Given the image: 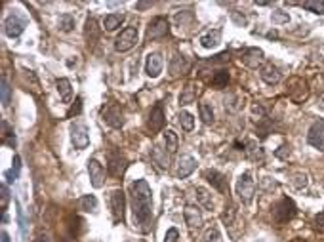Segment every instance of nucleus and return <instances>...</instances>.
Returning <instances> with one entry per match:
<instances>
[{
	"mask_svg": "<svg viewBox=\"0 0 324 242\" xmlns=\"http://www.w3.org/2000/svg\"><path fill=\"white\" fill-rule=\"evenodd\" d=\"M130 193H132L134 229L145 235L153 227V191L145 179H136L130 187Z\"/></svg>",
	"mask_w": 324,
	"mask_h": 242,
	"instance_id": "f257e3e1",
	"label": "nucleus"
},
{
	"mask_svg": "<svg viewBox=\"0 0 324 242\" xmlns=\"http://www.w3.org/2000/svg\"><path fill=\"white\" fill-rule=\"evenodd\" d=\"M271 216H273V221L275 223H286V221H290L294 216H296V204H294V200L288 199V197H282L279 202H275L273 204V208H271Z\"/></svg>",
	"mask_w": 324,
	"mask_h": 242,
	"instance_id": "f03ea898",
	"label": "nucleus"
},
{
	"mask_svg": "<svg viewBox=\"0 0 324 242\" xmlns=\"http://www.w3.org/2000/svg\"><path fill=\"white\" fill-rule=\"evenodd\" d=\"M254 193H256V183L252 179L250 172H244L240 178L237 179V195L238 199L242 200V204H250L254 199Z\"/></svg>",
	"mask_w": 324,
	"mask_h": 242,
	"instance_id": "7ed1b4c3",
	"label": "nucleus"
},
{
	"mask_svg": "<svg viewBox=\"0 0 324 242\" xmlns=\"http://www.w3.org/2000/svg\"><path fill=\"white\" fill-rule=\"evenodd\" d=\"M103 120L107 122L111 128H122L124 126V111L119 103H109L107 107L101 109Z\"/></svg>",
	"mask_w": 324,
	"mask_h": 242,
	"instance_id": "20e7f679",
	"label": "nucleus"
},
{
	"mask_svg": "<svg viewBox=\"0 0 324 242\" xmlns=\"http://www.w3.org/2000/svg\"><path fill=\"white\" fill-rule=\"evenodd\" d=\"M138 44V29L136 27H126L124 31H120V34L115 40V50L117 52H128Z\"/></svg>",
	"mask_w": 324,
	"mask_h": 242,
	"instance_id": "39448f33",
	"label": "nucleus"
},
{
	"mask_svg": "<svg viewBox=\"0 0 324 242\" xmlns=\"http://www.w3.org/2000/svg\"><path fill=\"white\" fill-rule=\"evenodd\" d=\"M107 164H109V172H111V176H115V178L122 176L124 170L128 168V160H126V157L120 153L119 149H111V151H109Z\"/></svg>",
	"mask_w": 324,
	"mask_h": 242,
	"instance_id": "423d86ee",
	"label": "nucleus"
},
{
	"mask_svg": "<svg viewBox=\"0 0 324 242\" xmlns=\"http://www.w3.org/2000/svg\"><path fill=\"white\" fill-rule=\"evenodd\" d=\"M170 32V23L166 17H155L149 27H147V32H145V38L147 40H159V38H164L168 36Z\"/></svg>",
	"mask_w": 324,
	"mask_h": 242,
	"instance_id": "0eeeda50",
	"label": "nucleus"
},
{
	"mask_svg": "<svg viewBox=\"0 0 324 242\" xmlns=\"http://www.w3.org/2000/svg\"><path fill=\"white\" fill-rule=\"evenodd\" d=\"M109 202H111L113 221H115V223H122V221H124V204H126L122 189L111 191V195H109Z\"/></svg>",
	"mask_w": 324,
	"mask_h": 242,
	"instance_id": "6e6552de",
	"label": "nucleus"
},
{
	"mask_svg": "<svg viewBox=\"0 0 324 242\" xmlns=\"http://www.w3.org/2000/svg\"><path fill=\"white\" fill-rule=\"evenodd\" d=\"M71 141L78 151H82L90 145V134H88V128L84 122H75L71 126Z\"/></svg>",
	"mask_w": 324,
	"mask_h": 242,
	"instance_id": "1a4fd4ad",
	"label": "nucleus"
},
{
	"mask_svg": "<svg viewBox=\"0 0 324 242\" xmlns=\"http://www.w3.org/2000/svg\"><path fill=\"white\" fill-rule=\"evenodd\" d=\"M27 27V21L23 19L19 13H10L6 19H4V32L10 36V38H17Z\"/></svg>",
	"mask_w": 324,
	"mask_h": 242,
	"instance_id": "9d476101",
	"label": "nucleus"
},
{
	"mask_svg": "<svg viewBox=\"0 0 324 242\" xmlns=\"http://www.w3.org/2000/svg\"><path fill=\"white\" fill-rule=\"evenodd\" d=\"M166 124V116H164V109H162V103H157V105L151 109L149 113V120H147V128H149V134L155 136L159 134L162 128Z\"/></svg>",
	"mask_w": 324,
	"mask_h": 242,
	"instance_id": "9b49d317",
	"label": "nucleus"
},
{
	"mask_svg": "<svg viewBox=\"0 0 324 242\" xmlns=\"http://www.w3.org/2000/svg\"><path fill=\"white\" fill-rule=\"evenodd\" d=\"M307 141L309 145L324 153V118H319L317 122H313V126L309 128V134H307Z\"/></svg>",
	"mask_w": 324,
	"mask_h": 242,
	"instance_id": "f8f14e48",
	"label": "nucleus"
},
{
	"mask_svg": "<svg viewBox=\"0 0 324 242\" xmlns=\"http://www.w3.org/2000/svg\"><path fill=\"white\" fill-rule=\"evenodd\" d=\"M88 174H90V181H92V185L96 189L103 187V183H105V168H103V164L97 158H90L88 160Z\"/></svg>",
	"mask_w": 324,
	"mask_h": 242,
	"instance_id": "ddd939ff",
	"label": "nucleus"
},
{
	"mask_svg": "<svg viewBox=\"0 0 324 242\" xmlns=\"http://www.w3.org/2000/svg\"><path fill=\"white\" fill-rule=\"evenodd\" d=\"M204 178L206 181L217 189L221 195H229V183H227V178L221 174V172H217V170H206L204 172Z\"/></svg>",
	"mask_w": 324,
	"mask_h": 242,
	"instance_id": "4468645a",
	"label": "nucleus"
},
{
	"mask_svg": "<svg viewBox=\"0 0 324 242\" xmlns=\"http://www.w3.org/2000/svg\"><path fill=\"white\" fill-rule=\"evenodd\" d=\"M242 63L250 67V69H258L259 65L265 61V53L263 50H259V48H246L244 52H242Z\"/></svg>",
	"mask_w": 324,
	"mask_h": 242,
	"instance_id": "2eb2a0df",
	"label": "nucleus"
},
{
	"mask_svg": "<svg viewBox=\"0 0 324 242\" xmlns=\"http://www.w3.org/2000/svg\"><path fill=\"white\" fill-rule=\"evenodd\" d=\"M183 216H185V223H187L191 229H200L202 223H204L200 208H198V206H193V204H187V206H185Z\"/></svg>",
	"mask_w": 324,
	"mask_h": 242,
	"instance_id": "dca6fc26",
	"label": "nucleus"
},
{
	"mask_svg": "<svg viewBox=\"0 0 324 242\" xmlns=\"http://www.w3.org/2000/svg\"><path fill=\"white\" fill-rule=\"evenodd\" d=\"M145 73L149 78H157V76H161L162 73V57L161 53H149L147 55V61H145Z\"/></svg>",
	"mask_w": 324,
	"mask_h": 242,
	"instance_id": "f3484780",
	"label": "nucleus"
},
{
	"mask_svg": "<svg viewBox=\"0 0 324 242\" xmlns=\"http://www.w3.org/2000/svg\"><path fill=\"white\" fill-rule=\"evenodd\" d=\"M259 76H261L263 82L273 86L281 80V71H279V67H275L273 63H265L261 67V71H259Z\"/></svg>",
	"mask_w": 324,
	"mask_h": 242,
	"instance_id": "a211bd4d",
	"label": "nucleus"
},
{
	"mask_svg": "<svg viewBox=\"0 0 324 242\" xmlns=\"http://www.w3.org/2000/svg\"><path fill=\"white\" fill-rule=\"evenodd\" d=\"M196 168V160L191 155H183L179 158V164H177V178L185 179L187 176H191Z\"/></svg>",
	"mask_w": 324,
	"mask_h": 242,
	"instance_id": "6ab92c4d",
	"label": "nucleus"
},
{
	"mask_svg": "<svg viewBox=\"0 0 324 242\" xmlns=\"http://www.w3.org/2000/svg\"><path fill=\"white\" fill-rule=\"evenodd\" d=\"M237 147H242L240 151H244V155L254 160V162H263V151L256 145V141H244V143H237Z\"/></svg>",
	"mask_w": 324,
	"mask_h": 242,
	"instance_id": "aec40b11",
	"label": "nucleus"
},
{
	"mask_svg": "<svg viewBox=\"0 0 324 242\" xmlns=\"http://www.w3.org/2000/svg\"><path fill=\"white\" fill-rule=\"evenodd\" d=\"M189 61L185 59L183 55H179V53H175L172 57V61H170V74L172 76H179V74H185L189 71Z\"/></svg>",
	"mask_w": 324,
	"mask_h": 242,
	"instance_id": "412c9836",
	"label": "nucleus"
},
{
	"mask_svg": "<svg viewBox=\"0 0 324 242\" xmlns=\"http://www.w3.org/2000/svg\"><path fill=\"white\" fill-rule=\"evenodd\" d=\"M221 42V29L217 27V29H212V31H208L206 34L200 36V46L206 48V50H210V48H216L219 46Z\"/></svg>",
	"mask_w": 324,
	"mask_h": 242,
	"instance_id": "4be33fe9",
	"label": "nucleus"
},
{
	"mask_svg": "<svg viewBox=\"0 0 324 242\" xmlns=\"http://www.w3.org/2000/svg\"><path fill=\"white\" fill-rule=\"evenodd\" d=\"M55 86H57V92H59V95H61L63 103H69L71 97H73V86H71V82H69L67 78H57Z\"/></svg>",
	"mask_w": 324,
	"mask_h": 242,
	"instance_id": "5701e85b",
	"label": "nucleus"
},
{
	"mask_svg": "<svg viewBox=\"0 0 324 242\" xmlns=\"http://www.w3.org/2000/svg\"><path fill=\"white\" fill-rule=\"evenodd\" d=\"M122 23H124V15L122 13H109L103 19V29L105 31H117Z\"/></svg>",
	"mask_w": 324,
	"mask_h": 242,
	"instance_id": "b1692460",
	"label": "nucleus"
},
{
	"mask_svg": "<svg viewBox=\"0 0 324 242\" xmlns=\"http://www.w3.org/2000/svg\"><path fill=\"white\" fill-rule=\"evenodd\" d=\"M76 206H78V210L96 212L97 210V199L94 197V195H84L82 199H78Z\"/></svg>",
	"mask_w": 324,
	"mask_h": 242,
	"instance_id": "393cba45",
	"label": "nucleus"
},
{
	"mask_svg": "<svg viewBox=\"0 0 324 242\" xmlns=\"http://www.w3.org/2000/svg\"><path fill=\"white\" fill-rule=\"evenodd\" d=\"M164 143H166V149L170 155H175V151L179 147V139H177V134L172 132V130H166L164 134Z\"/></svg>",
	"mask_w": 324,
	"mask_h": 242,
	"instance_id": "a878e982",
	"label": "nucleus"
},
{
	"mask_svg": "<svg viewBox=\"0 0 324 242\" xmlns=\"http://www.w3.org/2000/svg\"><path fill=\"white\" fill-rule=\"evenodd\" d=\"M57 27H59V31L71 32L73 29H75V17H73L71 13H63V15H59V19H57Z\"/></svg>",
	"mask_w": 324,
	"mask_h": 242,
	"instance_id": "bb28decb",
	"label": "nucleus"
},
{
	"mask_svg": "<svg viewBox=\"0 0 324 242\" xmlns=\"http://www.w3.org/2000/svg\"><path fill=\"white\" fill-rule=\"evenodd\" d=\"M19 170H21V158L19 157H13V166H11L6 174H4V178H6V181H10V183H13L15 179L19 178Z\"/></svg>",
	"mask_w": 324,
	"mask_h": 242,
	"instance_id": "cd10ccee",
	"label": "nucleus"
},
{
	"mask_svg": "<svg viewBox=\"0 0 324 242\" xmlns=\"http://www.w3.org/2000/svg\"><path fill=\"white\" fill-rule=\"evenodd\" d=\"M86 40L88 44H94L97 40V21L94 17L86 19Z\"/></svg>",
	"mask_w": 324,
	"mask_h": 242,
	"instance_id": "c85d7f7f",
	"label": "nucleus"
},
{
	"mask_svg": "<svg viewBox=\"0 0 324 242\" xmlns=\"http://www.w3.org/2000/svg\"><path fill=\"white\" fill-rule=\"evenodd\" d=\"M194 99H196V90H194V86H185V90L181 92L179 95V105H189V103H193Z\"/></svg>",
	"mask_w": 324,
	"mask_h": 242,
	"instance_id": "c756f323",
	"label": "nucleus"
},
{
	"mask_svg": "<svg viewBox=\"0 0 324 242\" xmlns=\"http://www.w3.org/2000/svg\"><path fill=\"white\" fill-rule=\"evenodd\" d=\"M302 6L305 10H311L313 13L324 15V0H305L302 2Z\"/></svg>",
	"mask_w": 324,
	"mask_h": 242,
	"instance_id": "7c9ffc66",
	"label": "nucleus"
},
{
	"mask_svg": "<svg viewBox=\"0 0 324 242\" xmlns=\"http://www.w3.org/2000/svg\"><path fill=\"white\" fill-rule=\"evenodd\" d=\"M2 141L6 145H10V147H15V136H13V132L10 130V124L6 120H2Z\"/></svg>",
	"mask_w": 324,
	"mask_h": 242,
	"instance_id": "2f4dec72",
	"label": "nucleus"
},
{
	"mask_svg": "<svg viewBox=\"0 0 324 242\" xmlns=\"http://www.w3.org/2000/svg\"><path fill=\"white\" fill-rule=\"evenodd\" d=\"M196 197H198V200L202 202L204 208L214 210V200L210 199V195H208V191H206L204 187H196Z\"/></svg>",
	"mask_w": 324,
	"mask_h": 242,
	"instance_id": "473e14b6",
	"label": "nucleus"
},
{
	"mask_svg": "<svg viewBox=\"0 0 324 242\" xmlns=\"http://www.w3.org/2000/svg\"><path fill=\"white\" fill-rule=\"evenodd\" d=\"M229 84V73L227 71H217L212 78V86L214 88H225Z\"/></svg>",
	"mask_w": 324,
	"mask_h": 242,
	"instance_id": "72a5a7b5",
	"label": "nucleus"
},
{
	"mask_svg": "<svg viewBox=\"0 0 324 242\" xmlns=\"http://www.w3.org/2000/svg\"><path fill=\"white\" fill-rule=\"evenodd\" d=\"M177 118H179V124H181V128H183V130H187V132H191V130H193L194 118H193V115H191V113H187V111H181Z\"/></svg>",
	"mask_w": 324,
	"mask_h": 242,
	"instance_id": "f704fd0d",
	"label": "nucleus"
},
{
	"mask_svg": "<svg viewBox=\"0 0 324 242\" xmlns=\"http://www.w3.org/2000/svg\"><path fill=\"white\" fill-rule=\"evenodd\" d=\"M198 109H200V118H202V122H204V124H212V122H214V111H212V107L208 105V103H200Z\"/></svg>",
	"mask_w": 324,
	"mask_h": 242,
	"instance_id": "c9c22d12",
	"label": "nucleus"
},
{
	"mask_svg": "<svg viewBox=\"0 0 324 242\" xmlns=\"http://www.w3.org/2000/svg\"><path fill=\"white\" fill-rule=\"evenodd\" d=\"M235 216H237V208L229 202L225 206V212H223V216H221V220L225 221V225H233V221H235Z\"/></svg>",
	"mask_w": 324,
	"mask_h": 242,
	"instance_id": "e433bc0d",
	"label": "nucleus"
},
{
	"mask_svg": "<svg viewBox=\"0 0 324 242\" xmlns=\"http://www.w3.org/2000/svg\"><path fill=\"white\" fill-rule=\"evenodd\" d=\"M271 19H273V23H277V25H284V23L290 21V15L282 10H275L271 13Z\"/></svg>",
	"mask_w": 324,
	"mask_h": 242,
	"instance_id": "4c0bfd02",
	"label": "nucleus"
},
{
	"mask_svg": "<svg viewBox=\"0 0 324 242\" xmlns=\"http://www.w3.org/2000/svg\"><path fill=\"white\" fill-rule=\"evenodd\" d=\"M204 242H223L219 229H217V227H212V229L204 235Z\"/></svg>",
	"mask_w": 324,
	"mask_h": 242,
	"instance_id": "58836bf2",
	"label": "nucleus"
},
{
	"mask_svg": "<svg viewBox=\"0 0 324 242\" xmlns=\"http://www.w3.org/2000/svg\"><path fill=\"white\" fill-rule=\"evenodd\" d=\"M10 103V84L6 80V76H2V105Z\"/></svg>",
	"mask_w": 324,
	"mask_h": 242,
	"instance_id": "ea45409f",
	"label": "nucleus"
},
{
	"mask_svg": "<svg viewBox=\"0 0 324 242\" xmlns=\"http://www.w3.org/2000/svg\"><path fill=\"white\" fill-rule=\"evenodd\" d=\"M80 111H82V97H76L75 103L69 107V111H67V116L71 118V116H75V115H80Z\"/></svg>",
	"mask_w": 324,
	"mask_h": 242,
	"instance_id": "a19ab883",
	"label": "nucleus"
},
{
	"mask_svg": "<svg viewBox=\"0 0 324 242\" xmlns=\"http://www.w3.org/2000/svg\"><path fill=\"white\" fill-rule=\"evenodd\" d=\"M0 193H2V195H0V208H2V212H6V206H8V199H10V197H8V195H10V193H8V187H6V185H2V187H0Z\"/></svg>",
	"mask_w": 324,
	"mask_h": 242,
	"instance_id": "79ce46f5",
	"label": "nucleus"
},
{
	"mask_svg": "<svg viewBox=\"0 0 324 242\" xmlns=\"http://www.w3.org/2000/svg\"><path fill=\"white\" fill-rule=\"evenodd\" d=\"M292 183H294V187H298V189H303V187L307 185V176H305V174H296Z\"/></svg>",
	"mask_w": 324,
	"mask_h": 242,
	"instance_id": "37998d69",
	"label": "nucleus"
},
{
	"mask_svg": "<svg viewBox=\"0 0 324 242\" xmlns=\"http://www.w3.org/2000/svg\"><path fill=\"white\" fill-rule=\"evenodd\" d=\"M179 241V231L172 227V229H168L166 231V237H164V242H177Z\"/></svg>",
	"mask_w": 324,
	"mask_h": 242,
	"instance_id": "c03bdc74",
	"label": "nucleus"
},
{
	"mask_svg": "<svg viewBox=\"0 0 324 242\" xmlns=\"http://www.w3.org/2000/svg\"><path fill=\"white\" fill-rule=\"evenodd\" d=\"M275 155H277L279 158H288V155H290V147H288V145H282Z\"/></svg>",
	"mask_w": 324,
	"mask_h": 242,
	"instance_id": "a18cd8bd",
	"label": "nucleus"
},
{
	"mask_svg": "<svg viewBox=\"0 0 324 242\" xmlns=\"http://www.w3.org/2000/svg\"><path fill=\"white\" fill-rule=\"evenodd\" d=\"M315 227H317V229H321V231H324V214L315 216Z\"/></svg>",
	"mask_w": 324,
	"mask_h": 242,
	"instance_id": "49530a36",
	"label": "nucleus"
},
{
	"mask_svg": "<svg viewBox=\"0 0 324 242\" xmlns=\"http://www.w3.org/2000/svg\"><path fill=\"white\" fill-rule=\"evenodd\" d=\"M136 8H138V10H145V8H151V2H140V4H136Z\"/></svg>",
	"mask_w": 324,
	"mask_h": 242,
	"instance_id": "de8ad7c7",
	"label": "nucleus"
},
{
	"mask_svg": "<svg viewBox=\"0 0 324 242\" xmlns=\"http://www.w3.org/2000/svg\"><path fill=\"white\" fill-rule=\"evenodd\" d=\"M2 242H10V237H8V233H2Z\"/></svg>",
	"mask_w": 324,
	"mask_h": 242,
	"instance_id": "09e8293b",
	"label": "nucleus"
}]
</instances>
